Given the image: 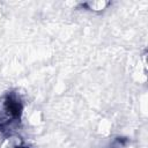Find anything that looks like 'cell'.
I'll use <instances>...</instances> for the list:
<instances>
[{"label": "cell", "instance_id": "obj_1", "mask_svg": "<svg viewBox=\"0 0 148 148\" xmlns=\"http://www.w3.org/2000/svg\"><path fill=\"white\" fill-rule=\"evenodd\" d=\"M22 112V104L14 95H5L0 98V131L15 130Z\"/></svg>", "mask_w": 148, "mask_h": 148}, {"label": "cell", "instance_id": "obj_3", "mask_svg": "<svg viewBox=\"0 0 148 148\" xmlns=\"http://www.w3.org/2000/svg\"><path fill=\"white\" fill-rule=\"evenodd\" d=\"M17 148H29V147H27V146H24V145H22V146H20V147H17Z\"/></svg>", "mask_w": 148, "mask_h": 148}, {"label": "cell", "instance_id": "obj_2", "mask_svg": "<svg viewBox=\"0 0 148 148\" xmlns=\"http://www.w3.org/2000/svg\"><path fill=\"white\" fill-rule=\"evenodd\" d=\"M109 5L110 3L105 0H95V1H88V2L83 3V6L87 9H89L94 13H101V12L105 10L109 7Z\"/></svg>", "mask_w": 148, "mask_h": 148}]
</instances>
